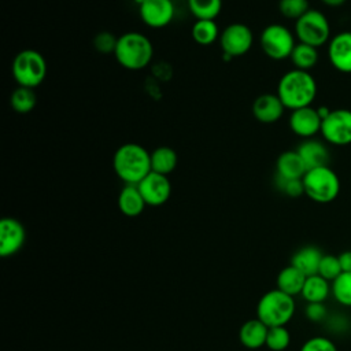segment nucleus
I'll return each mask as SVG.
<instances>
[{"label": "nucleus", "mask_w": 351, "mask_h": 351, "mask_svg": "<svg viewBox=\"0 0 351 351\" xmlns=\"http://www.w3.org/2000/svg\"><path fill=\"white\" fill-rule=\"evenodd\" d=\"M291 343V333L287 326L269 328L266 337V347L271 351H284Z\"/></svg>", "instance_id": "obj_30"}, {"label": "nucleus", "mask_w": 351, "mask_h": 351, "mask_svg": "<svg viewBox=\"0 0 351 351\" xmlns=\"http://www.w3.org/2000/svg\"><path fill=\"white\" fill-rule=\"evenodd\" d=\"M284 110L285 107L277 93H262L252 103V115L262 123L277 122Z\"/></svg>", "instance_id": "obj_16"}, {"label": "nucleus", "mask_w": 351, "mask_h": 351, "mask_svg": "<svg viewBox=\"0 0 351 351\" xmlns=\"http://www.w3.org/2000/svg\"><path fill=\"white\" fill-rule=\"evenodd\" d=\"M277 177L284 180H299L307 171V167L298 151H284L276 162Z\"/></svg>", "instance_id": "obj_18"}, {"label": "nucleus", "mask_w": 351, "mask_h": 351, "mask_svg": "<svg viewBox=\"0 0 351 351\" xmlns=\"http://www.w3.org/2000/svg\"><path fill=\"white\" fill-rule=\"evenodd\" d=\"M25 226L15 218H3L0 221V256L15 255L25 244Z\"/></svg>", "instance_id": "obj_12"}, {"label": "nucleus", "mask_w": 351, "mask_h": 351, "mask_svg": "<svg viewBox=\"0 0 351 351\" xmlns=\"http://www.w3.org/2000/svg\"><path fill=\"white\" fill-rule=\"evenodd\" d=\"M112 167L126 185H137L151 173V154L140 144H122L114 154Z\"/></svg>", "instance_id": "obj_2"}, {"label": "nucleus", "mask_w": 351, "mask_h": 351, "mask_svg": "<svg viewBox=\"0 0 351 351\" xmlns=\"http://www.w3.org/2000/svg\"><path fill=\"white\" fill-rule=\"evenodd\" d=\"M343 273L341 266H340V261L339 256L336 255H330V254H324L319 267H318V274L321 277H324L328 281H333L336 280L340 274Z\"/></svg>", "instance_id": "obj_32"}, {"label": "nucleus", "mask_w": 351, "mask_h": 351, "mask_svg": "<svg viewBox=\"0 0 351 351\" xmlns=\"http://www.w3.org/2000/svg\"><path fill=\"white\" fill-rule=\"evenodd\" d=\"M347 0H321V3H324L325 5L328 7H332V8H337V7H341Z\"/></svg>", "instance_id": "obj_38"}, {"label": "nucleus", "mask_w": 351, "mask_h": 351, "mask_svg": "<svg viewBox=\"0 0 351 351\" xmlns=\"http://www.w3.org/2000/svg\"><path fill=\"white\" fill-rule=\"evenodd\" d=\"M137 188L145 200L147 206H162L165 204L171 193V184L167 176L151 171L138 184Z\"/></svg>", "instance_id": "obj_11"}, {"label": "nucleus", "mask_w": 351, "mask_h": 351, "mask_svg": "<svg viewBox=\"0 0 351 351\" xmlns=\"http://www.w3.org/2000/svg\"><path fill=\"white\" fill-rule=\"evenodd\" d=\"M117 40L118 37H115L114 34L108 33V32H101L99 33L96 37H95V48L99 51V52H103V53H110L115 51V45H117Z\"/></svg>", "instance_id": "obj_35"}, {"label": "nucleus", "mask_w": 351, "mask_h": 351, "mask_svg": "<svg viewBox=\"0 0 351 351\" xmlns=\"http://www.w3.org/2000/svg\"><path fill=\"white\" fill-rule=\"evenodd\" d=\"M145 0H134V3H137V5H141Z\"/></svg>", "instance_id": "obj_40"}, {"label": "nucleus", "mask_w": 351, "mask_h": 351, "mask_svg": "<svg viewBox=\"0 0 351 351\" xmlns=\"http://www.w3.org/2000/svg\"><path fill=\"white\" fill-rule=\"evenodd\" d=\"M277 95L285 108L293 111L313 104L317 96V82L310 71L292 69L278 81Z\"/></svg>", "instance_id": "obj_1"}, {"label": "nucleus", "mask_w": 351, "mask_h": 351, "mask_svg": "<svg viewBox=\"0 0 351 351\" xmlns=\"http://www.w3.org/2000/svg\"><path fill=\"white\" fill-rule=\"evenodd\" d=\"M304 314L311 322H322L328 318V310L324 303H307Z\"/></svg>", "instance_id": "obj_36"}, {"label": "nucleus", "mask_w": 351, "mask_h": 351, "mask_svg": "<svg viewBox=\"0 0 351 351\" xmlns=\"http://www.w3.org/2000/svg\"><path fill=\"white\" fill-rule=\"evenodd\" d=\"M192 38L200 45H210L219 37V30L215 21L211 19H196L191 30Z\"/></svg>", "instance_id": "obj_26"}, {"label": "nucleus", "mask_w": 351, "mask_h": 351, "mask_svg": "<svg viewBox=\"0 0 351 351\" xmlns=\"http://www.w3.org/2000/svg\"><path fill=\"white\" fill-rule=\"evenodd\" d=\"M278 10L282 16L298 21L310 10V7L308 0H280Z\"/></svg>", "instance_id": "obj_31"}, {"label": "nucleus", "mask_w": 351, "mask_h": 351, "mask_svg": "<svg viewBox=\"0 0 351 351\" xmlns=\"http://www.w3.org/2000/svg\"><path fill=\"white\" fill-rule=\"evenodd\" d=\"M324 254L318 247L306 245L299 248L291 258V265L299 269L304 276L318 274V267Z\"/></svg>", "instance_id": "obj_20"}, {"label": "nucleus", "mask_w": 351, "mask_h": 351, "mask_svg": "<svg viewBox=\"0 0 351 351\" xmlns=\"http://www.w3.org/2000/svg\"><path fill=\"white\" fill-rule=\"evenodd\" d=\"M328 59L340 73H351V32H340L328 43Z\"/></svg>", "instance_id": "obj_14"}, {"label": "nucleus", "mask_w": 351, "mask_h": 351, "mask_svg": "<svg viewBox=\"0 0 351 351\" xmlns=\"http://www.w3.org/2000/svg\"><path fill=\"white\" fill-rule=\"evenodd\" d=\"M306 278H307V276H304L295 266H292V265L285 266L282 270H280V273L277 276V280H276L277 289H280L291 296L300 295Z\"/></svg>", "instance_id": "obj_23"}, {"label": "nucleus", "mask_w": 351, "mask_h": 351, "mask_svg": "<svg viewBox=\"0 0 351 351\" xmlns=\"http://www.w3.org/2000/svg\"><path fill=\"white\" fill-rule=\"evenodd\" d=\"M295 299L280 289H271L262 295L256 304V318L267 328L285 326L295 314Z\"/></svg>", "instance_id": "obj_4"}, {"label": "nucleus", "mask_w": 351, "mask_h": 351, "mask_svg": "<svg viewBox=\"0 0 351 351\" xmlns=\"http://www.w3.org/2000/svg\"><path fill=\"white\" fill-rule=\"evenodd\" d=\"M289 128L291 130L303 138H310L321 132L322 119L317 112V108L308 106L293 110L289 115Z\"/></svg>", "instance_id": "obj_15"}, {"label": "nucleus", "mask_w": 351, "mask_h": 351, "mask_svg": "<svg viewBox=\"0 0 351 351\" xmlns=\"http://www.w3.org/2000/svg\"><path fill=\"white\" fill-rule=\"evenodd\" d=\"M147 203L137 185H125L118 195V207L126 217H137L143 213Z\"/></svg>", "instance_id": "obj_22"}, {"label": "nucleus", "mask_w": 351, "mask_h": 351, "mask_svg": "<svg viewBox=\"0 0 351 351\" xmlns=\"http://www.w3.org/2000/svg\"><path fill=\"white\" fill-rule=\"evenodd\" d=\"M319 133L329 144L339 147L351 144V110H332L329 115L322 119Z\"/></svg>", "instance_id": "obj_9"}, {"label": "nucleus", "mask_w": 351, "mask_h": 351, "mask_svg": "<svg viewBox=\"0 0 351 351\" xmlns=\"http://www.w3.org/2000/svg\"><path fill=\"white\" fill-rule=\"evenodd\" d=\"M37 103V97L34 89L26 86H18L10 97V104L14 111L19 114L30 112Z\"/></svg>", "instance_id": "obj_28"}, {"label": "nucleus", "mask_w": 351, "mask_h": 351, "mask_svg": "<svg viewBox=\"0 0 351 351\" xmlns=\"http://www.w3.org/2000/svg\"><path fill=\"white\" fill-rule=\"evenodd\" d=\"M267 330L269 328L262 321H259L258 318H252L241 325L239 330V340L245 348L258 350L266 346Z\"/></svg>", "instance_id": "obj_19"}, {"label": "nucleus", "mask_w": 351, "mask_h": 351, "mask_svg": "<svg viewBox=\"0 0 351 351\" xmlns=\"http://www.w3.org/2000/svg\"><path fill=\"white\" fill-rule=\"evenodd\" d=\"M141 21L154 29L167 26L174 18L173 0H145L138 5Z\"/></svg>", "instance_id": "obj_13"}, {"label": "nucleus", "mask_w": 351, "mask_h": 351, "mask_svg": "<svg viewBox=\"0 0 351 351\" xmlns=\"http://www.w3.org/2000/svg\"><path fill=\"white\" fill-rule=\"evenodd\" d=\"M177 163V152L167 145H160L151 152V171L169 176L176 170Z\"/></svg>", "instance_id": "obj_24"}, {"label": "nucleus", "mask_w": 351, "mask_h": 351, "mask_svg": "<svg viewBox=\"0 0 351 351\" xmlns=\"http://www.w3.org/2000/svg\"><path fill=\"white\" fill-rule=\"evenodd\" d=\"M332 293V282L319 274L308 276L302 289V298L307 303H324Z\"/></svg>", "instance_id": "obj_21"}, {"label": "nucleus", "mask_w": 351, "mask_h": 351, "mask_svg": "<svg viewBox=\"0 0 351 351\" xmlns=\"http://www.w3.org/2000/svg\"><path fill=\"white\" fill-rule=\"evenodd\" d=\"M295 37L299 43L313 45L315 48L329 43L330 23L324 12L319 10H308L298 21H295Z\"/></svg>", "instance_id": "obj_7"}, {"label": "nucleus", "mask_w": 351, "mask_h": 351, "mask_svg": "<svg viewBox=\"0 0 351 351\" xmlns=\"http://www.w3.org/2000/svg\"><path fill=\"white\" fill-rule=\"evenodd\" d=\"M299 351H337V347L325 336H314L307 339Z\"/></svg>", "instance_id": "obj_33"}, {"label": "nucleus", "mask_w": 351, "mask_h": 351, "mask_svg": "<svg viewBox=\"0 0 351 351\" xmlns=\"http://www.w3.org/2000/svg\"><path fill=\"white\" fill-rule=\"evenodd\" d=\"M188 8L196 19L215 21L222 10V0H188Z\"/></svg>", "instance_id": "obj_27"}, {"label": "nucleus", "mask_w": 351, "mask_h": 351, "mask_svg": "<svg viewBox=\"0 0 351 351\" xmlns=\"http://www.w3.org/2000/svg\"><path fill=\"white\" fill-rule=\"evenodd\" d=\"M339 256V261H340V266H341V270L343 271H348L351 273V250H347V251H343Z\"/></svg>", "instance_id": "obj_37"}, {"label": "nucleus", "mask_w": 351, "mask_h": 351, "mask_svg": "<svg viewBox=\"0 0 351 351\" xmlns=\"http://www.w3.org/2000/svg\"><path fill=\"white\" fill-rule=\"evenodd\" d=\"M302 180L304 195L315 203H330L340 193V180L329 166L310 169Z\"/></svg>", "instance_id": "obj_5"}, {"label": "nucleus", "mask_w": 351, "mask_h": 351, "mask_svg": "<svg viewBox=\"0 0 351 351\" xmlns=\"http://www.w3.org/2000/svg\"><path fill=\"white\" fill-rule=\"evenodd\" d=\"M114 55L122 67L128 70H141L151 62L154 47L145 34L128 32L118 37Z\"/></svg>", "instance_id": "obj_3"}, {"label": "nucleus", "mask_w": 351, "mask_h": 351, "mask_svg": "<svg viewBox=\"0 0 351 351\" xmlns=\"http://www.w3.org/2000/svg\"><path fill=\"white\" fill-rule=\"evenodd\" d=\"M332 295L339 304L351 307V273L343 271L332 281Z\"/></svg>", "instance_id": "obj_29"}, {"label": "nucleus", "mask_w": 351, "mask_h": 351, "mask_svg": "<svg viewBox=\"0 0 351 351\" xmlns=\"http://www.w3.org/2000/svg\"><path fill=\"white\" fill-rule=\"evenodd\" d=\"M254 43L251 29L244 23H230L219 34V44L225 59H232L247 53Z\"/></svg>", "instance_id": "obj_10"}, {"label": "nucleus", "mask_w": 351, "mask_h": 351, "mask_svg": "<svg viewBox=\"0 0 351 351\" xmlns=\"http://www.w3.org/2000/svg\"><path fill=\"white\" fill-rule=\"evenodd\" d=\"M318 48L304 44V43H298L289 56L292 64L298 70H304L308 71L318 63Z\"/></svg>", "instance_id": "obj_25"}, {"label": "nucleus", "mask_w": 351, "mask_h": 351, "mask_svg": "<svg viewBox=\"0 0 351 351\" xmlns=\"http://www.w3.org/2000/svg\"><path fill=\"white\" fill-rule=\"evenodd\" d=\"M277 186L281 192H284L289 197H299L304 193L303 180H284L277 177Z\"/></svg>", "instance_id": "obj_34"}, {"label": "nucleus", "mask_w": 351, "mask_h": 351, "mask_svg": "<svg viewBox=\"0 0 351 351\" xmlns=\"http://www.w3.org/2000/svg\"><path fill=\"white\" fill-rule=\"evenodd\" d=\"M330 111H332L330 108H328V107H324V106H321V107H317V112H318V115L321 117V119L326 118V117L329 115V112H330Z\"/></svg>", "instance_id": "obj_39"}, {"label": "nucleus", "mask_w": 351, "mask_h": 351, "mask_svg": "<svg viewBox=\"0 0 351 351\" xmlns=\"http://www.w3.org/2000/svg\"><path fill=\"white\" fill-rule=\"evenodd\" d=\"M261 48L273 60H282L291 56L296 43L295 34L281 23L267 25L259 37Z\"/></svg>", "instance_id": "obj_8"}, {"label": "nucleus", "mask_w": 351, "mask_h": 351, "mask_svg": "<svg viewBox=\"0 0 351 351\" xmlns=\"http://www.w3.org/2000/svg\"><path fill=\"white\" fill-rule=\"evenodd\" d=\"M11 71L18 86L34 89L45 80L47 60L36 49H22L14 58Z\"/></svg>", "instance_id": "obj_6"}, {"label": "nucleus", "mask_w": 351, "mask_h": 351, "mask_svg": "<svg viewBox=\"0 0 351 351\" xmlns=\"http://www.w3.org/2000/svg\"><path fill=\"white\" fill-rule=\"evenodd\" d=\"M296 151L303 159L307 170L321 167V166H328V162L330 158L329 151L326 145L318 140L306 138L298 145Z\"/></svg>", "instance_id": "obj_17"}]
</instances>
